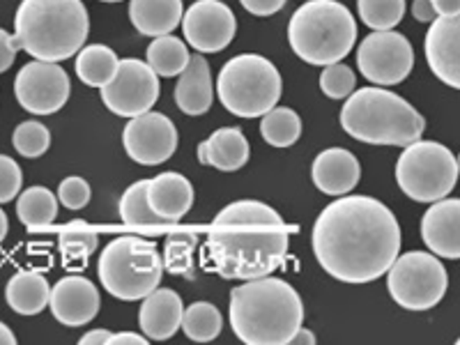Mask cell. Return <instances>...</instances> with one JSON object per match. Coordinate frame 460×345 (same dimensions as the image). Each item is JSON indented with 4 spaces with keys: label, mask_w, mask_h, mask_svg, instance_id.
Returning <instances> with one entry per match:
<instances>
[{
    "label": "cell",
    "mask_w": 460,
    "mask_h": 345,
    "mask_svg": "<svg viewBox=\"0 0 460 345\" xmlns=\"http://www.w3.org/2000/svg\"><path fill=\"white\" fill-rule=\"evenodd\" d=\"M401 226L373 196H341L314 224V253L324 272L343 283L385 277L401 253Z\"/></svg>",
    "instance_id": "obj_1"
},
{
    "label": "cell",
    "mask_w": 460,
    "mask_h": 345,
    "mask_svg": "<svg viewBox=\"0 0 460 345\" xmlns=\"http://www.w3.org/2000/svg\"><path fill=\"white\" fill-rule=\"evenodd\" d=\"M288 246V226L277 209L261 200H235L209 226L205 261L219 277L249 281L277 272Z\"/></svg>",
    "instance_id": "obj_2"
},
{
    "label": "cell",
    "mask_w": 460,
    "mask_h": 345,
    "mask_svg": "<svg viewBox=\"0 0 460 345\" xmlns=\"http://www.w3.org/2000/svg\"><path fill=\"white\" fill-rule=\"evenodd\" d=\"M230 327L246 345H290L304 323L299 293L283 279H249L230 293Z\"/></svg>",
    "instance_id": "obj_3"
},
{
    "label": "cell",
    "mask_w": 460,
    "mask_h": 345,
    "mask_svg": "<svg viewBox=\"0 0 460 345\" xmlns=\"http://www.w3.org/2000/svg\"><path fill=\"white\" fill-rule=\"evenodd\" d=\"M90 16L84 0H22L14 16L19 47L35 60L60 63L84 49Z\"/></svg>",
    "instance_id": "obj_4"
},
{
    "label": "cell",
    "mask_w": 460,
    "mask_h": 345,
    "mask_svg": "<svg viewBox=\"0 0 460 345\" xmlns=\"http://www.w3.org/2000/svg\"><path fill=\"white\" fill-rule=\"evenodd\" d=\"M345 134L368 146H410L424 137L426 120L408 100L387 88H359L341 109Z\"/></svg>",
    "instance_id": "obj_5"
},
{
    "label": "cell",
    "mask_w": 460,
    "mask_h": 345,
    "mask_svg": "<svg viewBox=\"0 0 460 345\" xmlns=\"http://www.w3.org/2000/svg\"><path fill=\"white\" fill-rule=\"evenodd\" d=\"M357 40V22L339 0H309L295 10L288 23V42L304 63H341L352 51Z\"/></svg>",
    "instance_id": "obj_6"
},
{
    "label": "cell",
    "mask_w": 460,
    "mask_h": 345,
    "mask_svg": "<svg viewBox=\"0 0 460 345\" xmlns=\"http://www.w3.org/2000/svg\"><path fill=\"white\" fill-rule=\"evenodd\" d=\"M97 274L106 293L122 302H137L162 283V253L157 252V244L146 237H115L100 253Z\"/></svg>",
    "instance_id": "obj_7"
},
{
    "label": "cell",
    "mask_w": 460,
    "mask_h": 345,
    "mask_svg": "<svg viewBox=\"0 0 460 345\" xmlns=\"http://www.w3.org/2000/svg\"><path fill=\"white\" fill-rule=\"evenodd\" d=\"M281 74L272 60L258 53L230 58L217 79V94L228 113L237 118H262L281 100Z\"/></svg>",
    "instance_id": "obj_8"
},
{
    "label": "cell",
    "mask_w": 460,
    "mask_h": 345,
    "mask_svg": "<svg viewBox=\"0 0 460 345\" xmlns=\"http://www.w3.org/2000/svg\"><path fill=\"white\" fill-rule=\"evenodd\" d=\"M396 182L408 199L435 203L454 191L458 182V159L438 141H414L405 146L396 162Z\"/></svg>",
    "instance_id": "obj_9"
},
{
    "label": "cell",
    "mask_w": 460,
    "mask_h": 345,
    "mask_svg": "<svg viewBox=\"0 0 460 345\" xmlns=\"http://www.w3.org/2000/svg\"><path fill=\"white\" fill-rule=\"evenodd\" d=\"M449 274L435 253H398L387 272V290L401 309L429 311L442 302Z\"/></svg>",
    "instance_id": "obj_10"
},
{
    "label": "cell",
    "mask_w": 460,
    "mask_h": 345,
    "mask_svg": "<svg viewBox=\"0 0 460 345\" xmlns=\"http://www.w3.org/2000/svg\"><path fill=\"white\" fill-rule=\"evenodd\" d=\"M361 76L376 85H398L414 67V49L410 40L394 31H373L364 37L357 51Z\"/></svg>",
    "instance_id": "obj_11"
},
{
    "label": "cell",
    "mask_w": 460,
    "mask_h": 345,
    "mask_svg": "<svg viewBox=\"0 0 460 345\" xmlns=\"http://www.w3.org/2000/svg\"><path fill=\"white\" fill-rule=\"evenodd\" d=\"M102 102L111 113L120 118H137L157 104L162 85L159 74L138 58H125L118 65L113 81L100 88Z\"/></svg>",
    "instance_id": "obj_12"
},
{
    "label": "cell",
    "mask_w": 460,
    "mask_h": 345,
    "mask_svg": "<svg viewBox=\"0 0 460 345\" xmlns=\"http://www.w3.org/2000/svg\"><path fill=\"white\" fill-rule=\"evenodd\" d=\"M72 93L69 76L58 63L32 60L26 63L14 79L16 102L35 115H53L63 109Z\"/></svg>",
    "instance_id": "obj_13"
},
{
    "label": "cell",
    "mask_w": 460,
    "mask_h": 345,
    "mask_svg": "<svg viewBox=\"0 0 460 345\" xmlns=\"http://www.w3.org/2000/svg\"><path fill=\"white\" fill-rule=\"evenodd\" d=\"M178 129L172 120L164 113H147L129 118L122 131V143L131 162L143 166H157L168 162L178 150Z\"/></svg>",
    "instance_id": "obj_14"
},
{
    "label": "cell",
    "mask_w": 460,
    "mask_h": 345,
    "mask_svg": "<svg viewBox=\"0 0 460 345\" xmlns=\"http://www.w3.org/2000/svg\"><path fill=\"white\" fill-rule=\"evenodd\" d=\"M182 32L194 51L219 53L233 42L237 19L221 0H196L182 16Z\"/></svg>",
    "instance_id": "obj_15"
},
{
    "label": "cell",
    "mask_w": 460,
    "mask_h": 345,
    "mask_svg": "<svg viewBox=\"0 0 460 345\" xmlns=\"http://www.w3.org/2000/svg\"><path fill=\"white\" fill-rule=\"evenodd\" d=\"M430 72L449 88L460 90V12L435 16L424 40Z\"/></svg>",
    "instance_id": "obj_16"
},
{
    "label": "cell",
    "mask_w": 460,
    "mask_h": 345,
    "mask_svg": "<svg viewBox=\"0 0 460 345\" xmlns=\"http://www.w3.org/2000/svg\"><path fill=\"white\" fill-rule=\"evenodd\" d=\"M49 306H51L53 318L65 327H84L100 314V290L90 279L72 274V277L60 279L51 288Z\"/></svg>",
    "instance_id": "obj_17"
},
{
    "label": "cell",
    "mask_w": 460,
    "mask_h": 345,
    "mask_svg": "<svg viewBox=\"0 0 460 345\" xmlns=\"http://www.w3.org/2000/svg\"><path fill=\"white\" fill-rule=\"evenodd\" d=\"M421 237L438 258L460 261V199H439L430 203L421 219Z\"/></svg>",
    "instance_id": "obj_18"
},
{
    "label": "cell",
    "mask_w": 460,
    "mask_h": 345,
    "mask_svg": "<svg viewBox=\"0 0 460 345\" xmlns=\"http://www.w3.org/2000/svg\"><path fill=\"white\" fill-rule=\"evenodd\" d=\"M311 178H314V184L323 194L345 196L359 184L361 166L350 150L330 147V150H323L315 157Z\"/></svg>",
    "instance_id": "obj_19"
},
{
    "label": "cell",
    "mask_w": 460,
    "mask_h": 345,
    "mask_svg": "<svg viewBox=\"0 0 460 345\" xmlns=\"http://www.w3.org/2000/svg\"><path fill=\"white\" fill-rule=\"evenodd\" d=\"M184 304L171 288H155L138 311V324L143 334L152 341H168L178 330H182Z\"/></svg>",
    "instance_id": "obj_20"
},
{
    "label": "cell",
    "mask_w": 460,
    "mask_h": 345,
    "mask_svg": "<svg viewBox=\"0 0 460 345\" xmlns=\"http://www.w3.org/2000/svg\"><path fill=\"white\" fill-rule=\"evenodd\" d=\"M194 184L182 172L166 171L157 178L147 180V200L150 208L168 224H178L194 205Z\"/></svg>",
    "instance_id": "obj_21"
},
{
    "label": "cell",
    "mask_w": 460,
    "mask_h": 345,
    "mask_svg": "<svg viewBox=\"0 0 460 345\" xmlns=\"http://www.w3.org/2000/svg\"><path fill=\"white\" fill-rule=\"evenodd\" d=\"M175 104L187 115H203L212 109L215 102V85H212V74L209 65L200 53L189 58V65L180 74V81L175 85Z\"/></svg>",
    "instance_id": "obj_22"
},
{
    "label": "cell",
    "mask_w": 460,
    "mask_h": 345,
    "mask_svg": "<svg viewBox=\"0 0 460 345\" xmlns=\"http://www.w3.org/2000/svg\"><path fill=\"white\" fill-rule=\"evenodd\" d=\"M182 0H129L131 26L141 35H171L182 23Z\"/></svg>",
    "instance_id": "obj_23"
},
{
    "label": "cell",
    "mask_w": 460,
    "mask_h": 345,
    "mask_svg": "<svg viewBox=\"0 0 460 345\" xmlns=\"http://www.w3.org/2000/svg\"><path fill=\"white\" fill-rule=\"evenodd\" d=\"M249 157H252V147H249V141L237 127L217 129L205 141V164L215 166L217 171H240L242 166H246Z\"/></svg>",
    "instance_id": "obj_24"
},
{
    "label": "cell",
    "mask_w": 460,
    "mask_h": 345,
    "mask_svg": "<svg viewBox=\"0 0 460 345\" xmlns=\"http://www.w3.org/2000/svg\"><path fill=\"white\" fill-rule=\"evenodd\" d=\"M5 299L10 309L19 315H37L47 309L51 299V286L40 272H16L5 286Z\"/></svg>",
    "instance_id": "obj_25"
},
{
    "label": "cell",
    "mask_w": 460,
    "mask_h": 345,
    "mask_svg": "<svg viewBox=\"0 0 460 345\" xmlns=\"http://www.w3.org/2000/svg\"><path fill=\"white\" fill-rule=\"evenodd\" d=\"M118 209H120L122 224L131 230H138L143 235H155V233L164 230V226L168 224V221H164L150 208V200H147V180H138L131 187H127Z\"/></svg>",
    "instance_id": "obj_26"
},
{
    "label": "cell",
    "mask_w": 460,
    "mask_h": 345,
    "mask_svg": "<svg viewBox=\"0 0 460 345\" xmlns=\"http://www.w3.org/2000/svg\"><path fill=\"white\" fill-rule=\"evenodd\" d=\"M120 58L106 44H90L76 53V76L90 88H104L113 81Z\"/></svg>",
    "instance_id": "obj_27"
},
{
    "label": "cell",
    "mask_w": 460,
    "mask_h": 345,
    "mask_svg": "<svg viewBox=\"0 0 460 345\" xmlns=\"http://www.w3.org/2000/svg\"><path fill=\"white\" fill-rule=\"evenodd\" d=\"M16 217L28 230H47L58 217V196L47 187H28L16 196Z\"/></svg>",
    "instance_id": "obj_28"
},
{
    "label": "cell",
    "mask_w": 460,
    "mask_h": 345,
    "mask_svg": "<svg viewBox=\"0 0 460 345\" xmlns=\"http://www.w3.org/2000/svg\"><path fill=\"white\" fill-rule=\"evenodd\" d=\"M189 58H191V53H189L187 44L172 35L155 37L147 47V65L166 79L182 74L189 65Z\"/></svg>",
    "instance_id": "obj_29"
},
{
    "label": "cell",
    "mask_w": 460,
    "mask_h": 345,
    "mask_svg": "<svg viewBox=\"0 0 460 345\" xmlns=\"http://www.w3.org/2000/svg\"><path fill=\"white\" fill-rule=\"evenodd\" d=\"M261 137L272 147H290L302 137V120L293 109L274 106L261 118Z\"/></svg>",
    "instance_id": "obj_30"
},
{
    "label": "cell",
    "mask_w": 460,
    "mask_h": 345,
    "mask_svg": "<svg viewBox=\"0 0 460 345\" xmlns=\"http://www.w3.org/2000/svg\"><path fill=\"white\" fill-rule=\"evenodd\" d=\"M221 327H224V318L215 304L194 302L184 309L182 332L187 334V339L196 341V343L215 341L221 334Z\"/></svg>",
    "instance_id": "obj_31"
},
{
    "label": "cell",
    "mask_w": 460,
    "mask_h": 345,
    "mask_svg": "<svg viewBox=\"0 0 460 345\" xmlns=\"http://www.w3.org/2000/svg\"><path fill=\"white\" fill-rule=\"evenodd\" d=\"M196 235L191 233H171L164 244V272L172 274V277L194 279V253H196Z\"/></svg>",
    "instance_id": "obj_32"
},
{
    "label": "cell",
    "mask_w": 460,
    "mask_h": 345,
    "mask_svg": "<svg viewBox=\"0 0 460 345\" xmlns=\"http://www.w3.org/2000/svg\"><path fill=\"white\" fill-rule=\"evenodd\" d=\"M357 12L371 31H394L405 14V0H357Z\"/></svg>",
    "instance_id": "obj_33"
},
{
    "label": "cell",
    "mask_w": 460,
    "mask_h": 345,
    "mask_svg": "<svg viewBox=\"0 0 460 345\" xmlns=\"http://www.w3.org/2000/svg\"><path fill=\"white\" fill-rule=\"evenodd\" d=\"M60 253H63V261L67 262H88V258L97 252L100 240H97V233L90 230L85 224H69L60 230Z\"/></svg>",
    "instance_id": "obj_34"
},
{
    "label": "cell",
    "mask_w": 460,
    "mask_h": 345,
    "mask_svg": "<svg viewBox=\"0 0 460 345\" xmlns=\"http://www.w3.org/2000/svg\"><path fill=\"white\" fill-rule=\"evenodd\" d=\"M12 143H14V150L22 157L37 159L51 147V131L47 129V125L37 120L22 122L12 134Z\"/></svg>",
    "instance_id": "obj_35"
},
{
    "label": "cell",
    "mask_w": 460,
    "mask_h": 345,
    "mask_svg": "<svg viewBox=\"0 0 460 345\" xmlns=\"http://www.w3.org/2000/svg\"><path fill=\"white\" fill-rule=\"evenodd\" d=\"M357 76L348 65L332 63L324 65L320 74V90H323L330 100H348L355 93Z\"/></svg>",
    "instance_id": "obj_36"
},
{
    "label": "cell",
    "mask_w": 460,
    "mask_h": 345,
    "mask_svg": "<svg viewBox=\"0 0 460 345\" xmlns=\"http://www.w3.org/2000/svg\"><path fill=\"white\" fill-rule=\"evenodd\" d=\"M23 172L19 164L7 155H0V205L10 203L22 194Z\"/></svg>",
    "instance_id": "obj_37"
},
{
    "label": "cell",
    "mask_w": 460,
    "mask_h": 345,
    "mask_svg": "<svg viewBox=\"0 0 460 345\" xmlns=\"http://www.w3.org/2000/svg\"><path fill=\"white\" fill-rule=\"evenodd\" d=\"M90 196H93V191H90V184L85 182L84 178H79V175H72V178H65L63 182H60V187H58V200L65 205L67 209H84L85 205L90 203Z\"/></svg>",
    "instance_id": "obj_38"
},
{
    "label": "cell",
    "mask_w": 460,
    "mask_h": 345,
    "mask_svg": "<svg viewBox=\"0 0 460 345\" xmlns=\"http://www.w3.org/2000/svg\"><path fill=\"white\" fill-rule=\"evenodd\" d=\"M19 49L22 47H19V42H16V37L0 28V74L7 72V69L14 65Z\"/></svg>",
    "instance_id": "obj_39"
},
{
    "label": "cell",
    "mask_w": 460,
    "mask_h": 345,
    "mask_svg": "<svg viewBox=\"0 0 460 345\" xmlns=\"http://www.w3.org/2000/svg\"><path fill=\"white\" fill-rule=\"evenodd\" d=\"M240 3L249 14L272 16L277 14V12H281V7L286 5L288 0H240Z\"/></svg>",
    "instance_id": "obj_40"
},
{
    "label": "cell",
    "mask_w": 460,
    "mask_h": 345,
    "mask_svg": "<svg viewBox=\"0 0 460 345\" xmlns=\"http://www.w3.org/2000/svg\"><path fill=\"white\" fill-rule=\"evenodd\" d=\"M412 16L417 19V22L421 23H430L438 16V12H435L433 3L430 0H414L412 3Z\"/></svg>",
    "instance_id": "obj_41"
},
{
    "label": "cell",
    "mask_w": 460,
    "mask_h": 345,
    "mask_svg": "<svg viewBox=\"0 0 460 345\" xmlns=\"http://www.w3.org/2000/svg\"><path fill=\"white\" fill-rule=\"evenodd\" d=\"M111 332L106 330H93L88 332V334H84L79 339V345H106L111 341Z\"/></svg>",
    "instance_id": "obj_42"
},
{
    "label": "cell",
    "mask_w": 460,
    "mask_h": 345,
    "mask_svg": "<svg viewBox=\"0 0 460 345\" xmlns=\"http://www.w3.org/2000/svg\"><path fill=\"white\" fill-rule=\"evenodd\" d=\"M430 3H433L438 16H449L460 12V0H430Z\"/></svg>",
    "instance_id": "obj_43"
},
{
    "label": "cell",
    "mask_w": 460,
    "mask_h": 345,
    "mask_svg": "<svg viewBox=\"0 0 460 345\" xmlns=\"http://www.w3.org/2000/svg\"><path fill=\"white\" fill-rule=\"evenodd\" d=\"M109 343H134V345H146L147 343V336H138L134 332H118V334L111 336Z\"/></svg>",
    "instance_id": "obj_44"
},
{
    "label": "cell",
    "mask_w": 460,
    "mask_h": 345,
    "mask_svg": "<svg viewBox=\"0 0 460 345\" xmlns=\"http://www.w3.org/2000/svg\"><path fill=\"white\" fill-rule=\"evenodd\" d=\"M290 343H299V345H314L315 343V334L309 330H304V327H299L297 334L293 336V341Z\"/></svg>",
    "instance_id": "obj_45"
},
{
    "label": "cell",
    "mask_w": 460,
    "mask_h": 345,
    "mask_svg": "<svg viewBox=\"0 0 460 345\" xmlns=\"http://www.w3.org/2000/svg\"><path fill=\"white\" fill-rule=\"evenodd\" d=\"M0 345H16L14 332H12L10 327L3 323H0Z\"/></svg>",
    "instance_id": "obj_46"
},
{
    "label": "cell",
    "mask_w": 460,
    "mask_h": 345,
    "mask_svg": "<svg viewBox=\"0 0 460 345\" xmlns=\"http://www.w3.org/2000/svg\"><path fill=\"white\" fill-rule=\"evenodd\" d=\"M7 228H10V224H7V215L0 209V242L7 237Z\"/></svg>",
    "instance_id": "obj_47"
},
{
    "label": "cell",
    "mask_w": 460,
    "mask_h": 345,
    "mask_svg": "<svg viewBox=\"0 0 460 345\" xmlns=\"http://www.w3.org/2000/svg\"><path fill=\"white\" fill-rule=\"evenodd\" d=\"M199 162L205 164V141L199 146Z\"/></svg>",
    "instance_id": "obj_48"
},
{
    "label": "cell",
    "mask_w": 460,
    "mask_h": 345,
    "mask_svg": "<svg viewBox=\"0 0 460 345\" xmlns=\"http://www.w3.org/2000/svg\"><path fill=\"white\" fill-rule=\"evenodd\" d=\"M102 3H120V0H102Z\"/></svg>",
    "instance_id": "obj_49"
},
{
    "label": "cell",
    "mask_w": 460,
    "mask_h": 345,
    "mask_svg": "<svg viewBox=\"0 0 460 345\" xmlns=\"http://www.w3.org/2000/svg\"><path fill=\"white\" fill-rule=\"evenodd\" d=\"M458 175H460V155H458Z\"/></svg>",
    "instance_id": "obj_50"
},
{
    "label": "cell",
    "mask_w": 460,
    "mask_h": 345,
    "mask_svg": "<svg viewBox=\"0 0 460 345\" xmlns=\"http://www.w3.org/2000/svg\"><path fill=\"white\" fill-rule=\"evenodd\" d=\"M458 345H460V339H458Z\"/></svg>",
    "instance_id": "obj_51"
}]
</instances>
